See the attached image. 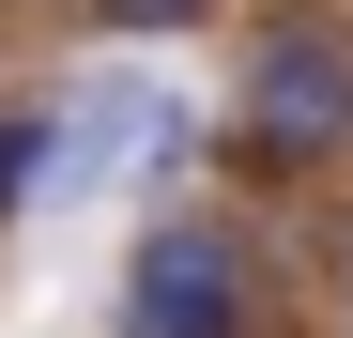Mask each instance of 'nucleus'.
<instances>
[{"label": "nucleus", "instance_id": "1", "mask_svg": "<svg viewBox=\"0 0 353 338\" xmlns=\"http://www.w3.org/2000/svg\"><path fill=\"white\" fill-rule=\"evenodd\" d=\"M230 139H246L261 169L353 154V31L338 16H261L246 62H230Z\"/></svg>", "mask_w": 353, "mask_h": 338}, {"label": "nucleus", "instance_id": "2", "mask_svg": "<svg viewBox=\"0 0 353 338\" xmlns=\"http://www.w3.org/2000/svg\"><path fill=\"white\" fill-rule=\"evenodd\" d=\"M123 338H261V261L230 215H154L123 246Z\"/></svg>", "mask_w": 353, "mask_h": 338}, {"label": "nucleus", "instance_id": "3", "mask_svg": "<svg viewBox=\"0 0 353 338\" xmlns=\"http://www.w3.org/2000/svg\"><path fill=\"white\" fill-rule=\"evenodd\" d=\"M169 154H200L185 92H154V77H92V92H62V123H46V200H92L108 169H169Z\"/></svg>", "mask_w": 353, "mask_h": 338}, {"label": "nucleus", "instance_id": "4", "mask_svg": "<svg viewBox=\"0 0 353 338\" xmlns=\"http://www.w3.org/2000/svg\"><path fill=\"white\" fill-rule=\"evenodd\" d=\"M46 123H62V92H16V108H0V215L46 200Z\"/></svg>", "mask_w": 353, "mask_h": 338}, {"label": "nucleus", "instance_id": "5", "mask_svg": "<svg viewBox=\"0 0 353 338\" xmlns=\"http://www.w3.org/2000/svg\"><path fill=\"white\" fill-rule=\"evenodd\" d=\"M77 16H92V31H123V46H169V31H200L215 0H77Z\"/></svg>", "mask_w": 353, "mask_h": 338}]
</instances>
